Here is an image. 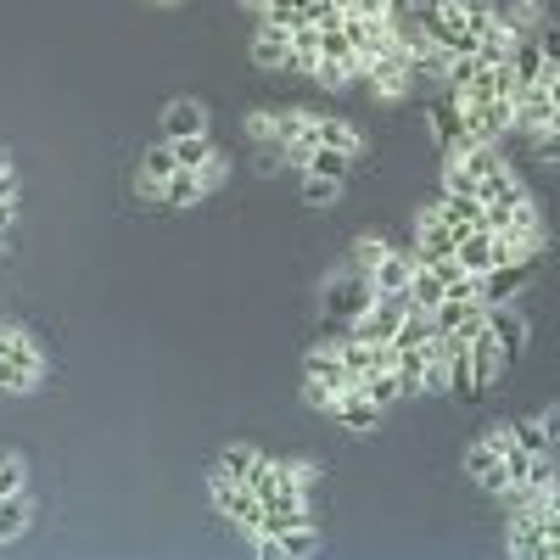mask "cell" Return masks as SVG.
I'll list each match as a JSON object with an SVG mask.
<instances>
[{
	"instance_id": "obj_27",
	"label": "cell",
	"mask_w": 560,
	"mask_h": 560,
	"mask_svg": "<svg viewBox=\"0 0 560 560\" xmlns=\"http://www.w3.org/2000/svg\"><path fill=\"white\" fill-rule=\"evenodd\" d=\"M28 499L23 493H12V499H0V544H18L23 533H28Z\"/></svg>"
},
{
	"instance_id": "obj_4",
	"label": "cell",
	"mask_w": 560,
	"mask_h": 560,
	"mask_svg": "<svg viewBox=\"0 0 560 560\" xmlns=\"http://www.w3.org/2000/svg\"><path fill=\"white\" fill-rule=\"evenodd\" d=\"M409 319V298L398 292V298H376L353 325H348V337H359V342H393L398 337V325Z\"/></svg>"
},
{
	"instance_id": "obj_28",
	"label": "cell",
	"mask_w": 560,
	"mask_h": 560,
	"mask_svg": "<svg viewBox=\"0 0 560 560\" xmlns=\"http://www.w3.org/2000/svg\"><path fill=\"white\" fill-rule=\"evenodd\" d=\"M258 465H264V454L247 448V443H230V448L219 454V471H224V477H236V482H253Z\"/></svg>"
},
{
	"instance_id": "obj_30",
	"label": "cell",
	"mask_w": 560,
	"mask_h": 560,
	"mask_svg": "<svg viewBox=\"0 0 560 560\" xmlns=\"http://www.w3.org/2000/svg\"><path fill=\"white\" fill-rule=\"evenodd\" d=\"M499 18L516 28V34H538L544 28V12H538V0H510V7H499Z\"/></svg>"
},
{
	"instance_id": "obj_19",
	"label": "cell",
	"mask_w": 560,
	"mask_h": 560,
	"mask_svg": "<svg viewBox=\"0 0 560 560\" xmlns=\"http://www.w3.org/2000/svg\"><path fill=\"white\" fill-rule=\"evenodd\" d=\"M208 197V185H202V174L197 168H174L168 179H163V191H158V202L163 208H197Z\"/></svg>"
},
{
	"instance_id": "obj_2",
	"label": "cell",
	"mask_w": 560,
	"mask_h": 560,
	"mask_svg": "<svg viewBox=\"0 0 560 560\" xmlns=\"http://www.w3.org/2000/svg\"><path fill=\"white\" fill-rule=\"evenodd\" d=\"M208 499H213L219 516H224V522H236L242 533H258V527H264V499H258L247 482L213 471V477H208Z\"/></svg>"
},
{
	"instance_id": "obj_32",
	"label": "cell",
	"mask_w": 560,
	"mask_h": 560,
	"mask_svg": "<svg viewBox=\"0 0 560 560\" xmlns=\"http://www.w3.org/2000/svg\"><path fill=\"white\" fill-rule=\"evenodd\" d=\"M443 191H454V197H482V179L465 168V163H443Z\"/></svg>"
},
{
	"instance_id": "obj_18",
	"label": "cell",
	"mask_w": 560,
	"mask_h": 560,
	"mask_svg": "<svg viewBox=\"0 0 560 560\" xmlns=\"http://www.w3.org/2000/svg\"><path fill=\"white\" fill-rule=\"evenodd\" d=\"M488 331L504 342V353H510V359H516V353L527 348V319H522L516 308H510V303H488Z\"/></svg>"
},
{
	"instance_id": "obj_11",
	"label": "cell",
	"mask_w": 560,
	"mask_h": 560,
	"mask_svg": "<svg viewBox=\"0 0 560 560\" xmlns=\"http://www.w3.org/2000/svg\"><path fill=\"white\" fill-rule=\"evenodd\" d=\"M253 68L292 73V34L280 28V23H258V34H253Z\"/></svg>"
},
{
	"instance_id": "obj_26",
	"label": "cell",
	"mask_w": 560,
	"mask_h": 560,
	"mask_svg": "<svg viewBox=\"0 0 560 560\" xmlns=\"http://www.w3.org/2000/svg\"><path fill=\"white\" fill-rule=\"evenodd\" d=\"M168 147H174V163H179V168H202V163L219 158L213 135H185V140H168Z\"/></svg>"
},
{
	"instance_id": "obj_6",
	"label": "cell",
	"mask_w": 560,
	"mask_h": 560,
	"mask_svg": "<svg viewBox=\"0 0 560 560\" xmlns=\"http://www.w3.org/2000/svg\"><path fill=\"white\" fill-rule=\"evenodd\" d=\"M364 79H370V96H382V102H404L409 90H415V68H409V57H404V51L364 62Z\"/></svg>"
},
{
	"instance_id": "obj_8",
	"label": "cell",
	"mask_w": 560,
	"mask_h": 560,
	"mask_svg": "<svg viewBox=\"0 0 560 560\" xmlns=\"http://www.w3.org/2000/svg\"><path fill=\"white\" fill-rule=\"evenodd\" d=\"M465 471L477 477L482 493H510V477H504V448L493 438H477L471 448H465Z\"/></svg>"
},
{
	"instance_id": "obj_34",
	"label": "cell",
	"mask_w": 560,
	"mask_h": 560,
	"mask_svg": "<svg viewBox=\"0 0 560 560\" xmlns=\"http://www.w3.org/2000/svg\"><path fill=\"white\" fill-rule=\"evenodd\" d=\"M275 538H280V555H314L319 549L314 527H292V533H275Z\"/></svg>"
},
{
	"instance_id": "obj_39",
	"label": "cell",
	"mask_w": 560,
	"mask_h": 560,
	"mask_svg": "<svg viewBox=\"0 0 560 560\" xmlns=\"http://www.w3.org/2000/svg\"><path fill=\"white\" fill-rule=\"evenodd\" d=\"M197 174H202V185H208V191H213V185H224V174H230V163H224V152H219L213 163H202Z\"/></svg>"
},
{
	"instance_id": "obj_31",
	"label": "cell",
	"mask_w": 560,
	"mask_h": 560,
	"mask_svg": "<svg viewBox=\"0 0 560 560\" xmlns=\"http://www.w3.org/2000/svg\"><path fill=\"white\" fill-rule=\"evenodd\" d=\"M510 438H516L527 454H549L555 443L544 438V427H538V415H527V420H510Z\"/></svg>"
},
{
	"instance_id": "obj_23",
	"label": "cell",
	"mask_w": 560,
	"mask_h": 560,
	"mask_svg": "<svg viewBox=\"0 0 560 560\" xmlns=\"http://www.w3.org/2000/svg\"><path fill=\"white\" fill-rule=\"evenodd\" d=\"M438 219L448 224V230H477L482 224V197H454V191H443V202H438Z\"/></svg>"
},
{
	"instance_id": "obj_36",
	"label": "cell",
	"mask_w": 560,
	"mask_h": 560,
	"mask_svg": "<svg viewBox=\"0 0 560 560\" xmlns=\"http://www.w3.org/2000/svg\"><path fill=\"white\" fill-rule=\"evenodd\" d=\"M23 493V459H0V499Z\"/></svg>"
},
{
	"instance_id": "obj_1",
	"label": "cell",
	"mask_w": 560,
	"mask_h": 560,
	"mask_svg": "<svg viewBox=\"0 0 560 560\" xmlns=\"http://www.w3.org/2000/svg\"><path fill=\"white\" fill-rule=\"evenodd\" d=\"M45 376V359L34 348V337L23 331V325H7L0 319V393H12V398H28Z\"/></svg>"
},
{
	"instance_id": "obj_5",
	"label": "cell",
	"mask_w": 560,
	"mask_h": 560,
	"mask_svg": "<svg viewBox=\"0 0 560 560\" xmlns=\"http://www.w3.org/2000/svg\"><path fill=\"white\" fill-rule=\"evenodd\" d=\"M432 135H438L443 158H465V152L477 147V135L465 129V107H459V102L448 96V90H443V96L432 102Z\"/></svg>"
},
{
	"instance_id": "obj_41",
	"label": "cell",
	"mask_w": 560,
	"mask_h": 560,
	"mask_svg": "<svg viewBox=\"0 0 560 560\" xmlns=\"http://www.w3.org/2000/svg\"><path fill=\"white\" fill-rule=\"evenodd\" d=\"M12 219H18V197H0V236L12 230Z\"/></svg>"
},
{
	"instance_id": "obj_10",
	"label": "cell",
	"mask_w": 560,
	"mask_h": 560,
	"mask_svg": "<svg viewBox=\"0 0 560 560\" xmlns=\"http://www.w3.org/2000/svg\"><path fill=\"white\" fill-rule=\"evenodd\" d=\"M533 280V258H504L482 275V303H516V292Z\"/></svg>"
},
{
	"instance_id": "obj_21",
	"label": "cell",
	"mask_w": 560,
	"mask_h": 560,
	"mask_svg": "<svg viewBox=\"0 0 560 560\" xmlns=\"http://www.w3.org/2000/svg\"><path fill=\"white\" fill-rule=\"evenodd\" d=\"M303 376H308V382H325V387H348V382H353L337 348H314V353L303 359Z\"/></svg>"
},
{
	"instance_id": "obj_15",
	"label": "cell",
	"mask_w": 560,
	"mask_h": 560,
	"mask_svg": "<svg viewBox=\"0 0 560 560\" xmlns=\"http://www.w3.org/2000/svg\"><path fill=\"white\" fill-rule=\"evenodd\" d=\"M454 258H459V269H465V275H488V269L499 264V236H493L488 224L465 230V236H459V247H454Z\"/></svg>"
},
{
	"instance_id": "obj_38",
	"label": "cell",
	"mask_w": 560,
	"mask_h": 560,
	"mask_svg": "<svg viewBox=\"0 0 560 560\" xmlns=\"http://www.w3.org/2000/svg\"><path fill=\"white\" fill-rule=\"evenodd\" d=\"M0 197H18V163H12V152H0Z\"/></svg>"
},
{
	"instance_id": "obj_37",
	"label": "cell",
	"mask_w": 560,
	"mask_h": 560,
	"mask_svg": "<svg viewBox=\"0 0 560 560\" xmlns=\"http://www.w3.org/2000/svg\"><path fill=\"white\" fill-rule=\"evenodd\" d=\"M533 39H538V51L549 57V68H560V23H544Z\"/></svg>"
},
{
	"instance_id": "obj_9",
	"label": "cell",
	"mask_w": 560,
	"mask_h": 560,
	"mask_svg": "<svg viewBox=\"0 0 560 560\" xmlns=\"http://www.w3.org/2000/svg\"><path fill=\"white\" fill-rule=\"evenodd\" d=\"M504 544H510V555L544 560V555H549V522H544V510L522 504V510H516V522H510V533H504Z\"/></svg>"
},
{
	"instance_id": "obj_3",
	"label": "cell",
	"mask_w": 560,
	"mask_h": 560,
	"mask_svg": "<svg viewBox=\"0 0 560 560\" xmlns=\"http://www.w3.org/2000/svg\"><path fill=\"white\" fill-rule=\"evenodd\" d=\"M370 303H376V292H370V275L348 269V275H331V280H325V314H331V319L353 325Z\"/></svg>"
},
{
	"instance_id": "obj_17",
	"label": "cell",
	"mask_w": 560,
	"mask_h": 560,
	"mask_svg": "<svg viewBox=\"0 0 560 560\" xmlns=\"http://www.w3.org/2000/svg\"><path fill=\"white\" fill-rule=\"evenodd\" d=\"M185 135H208V107L191 96L168 102V113H163V140H185Z\"/></svg>"
},
{
	"instance_id": "obj_7",
	"label": "cell",
	"mask_w": 560,
	"mask_h": 560,
	"mask_svg": "<svg viewBox=\"0 0 560 560\" xmlns=\"http://www.w3.org/2000/svg\"><path fill=\"white\" fill-rule=\"evenodd\" d=\"M454 247H459V230H448V224L438 219V208H420V213H415V258H420V264L454 258Z\"/></svg>"
},
{
	"instance_id": "obj_33",
	"label": "cell",
	"mask_w": 560,
	"mask_h": 560,
	"mask_svg": "<svg viewBox=\"0 0 560 560\" xmlns=\"http://www.w3.org/2000/svg\"><path fill=\"white\" fill-rule=\"evenodd\" d=\"M387 253H393V247H387L382 236H359V242H353V269H359V275H370Z\"/></svg>"
},
{
	"instance_id": "obj_20",
	"label": "cell",
	"mask_w": 560,
	"mask_h": 560,
	"mask_svg": "<svg viewBox=\"0 0 560 560\" xmlns=\"http://www.w3.org/2000/svg\"><path fill=\"white\" fill-rule=\"evenodd\" d=\"M404 298H409V308L432 314V308L448 298V287H443V275H438L432 264H420V258H415V275H409V292H404Z\"/></svg>"
},
{
	"instance_id": "obj_24",
	"label": "cell",
	"mask_w": 560,
	"mask_h": 560,
	"mask_svg": "<svg viewBox=\"0 0 560 560\" xmlns=\"http://www.w3.org/2000/svg\"><path fill=\"white\" fill-rule=\"evenodd\" d=\"M298 168H303V174H325V179H342V185H348V174H353V152H342V147H314Z\"/></svg>"
},
{
	"instance_id": "obj_22",
	"label": "cell",
	"mask_w": 560,
	"mask_h": 560,
	"mask_svg": "<svg viewBox=\"0 0 560 560\" xmlns=\"http://www.w3.org/2000/svg\"><path fill=\"white\" fill-rule=\"evenodd\" d=\"M510 73H516L522 84H544L549 57L538 51V39H533V34H522V39H516V51H510Z\"/></svg>"
},
{
	"instance_id": "obj_14",
	"label": "cell",
	"mask_w": 560,
	"mask_h": 560,
	"mask_svg": "<svg viewBox=\"0 0 560 560\" xmlns=\"http://www.w3.org/2000/svg\"><path fill=\"white\" fill-rule=\"evenodd\" d=\"M504 370H510V353H504V342L488 331V325H482V331L471 337V376H477V387L488 393L499 376H504Z\"/></svg>"
},
{
	"instance_id": "obj_12",
	"label": "cell",
	"mask_w": 560,
	"mask_h": 560,
	"mask_svg": "<svg viewBox=\"0 0 560 560\" xmlns=\"http://www.w3.org/2000/svg\"><path fill=\"white\" fill-rule=\"evenodd\" d=\"M432 319H438V331H448V337H465L471 342L482 325H488V303H465V298H443L438 308H432Z\"/></svg>"
},
{
	"instance_id": "obj_29",
	"label": "cell",
	"mask_w": 560,
	"mask_h": 560,
	"mask_svg": "<svg viewBox=\"0 0 560 560\" xmlns=\"http://www.w3.org/2000/svg\"><path fill=\"white\" fill-rule=\"evenodd\" d=\"M342 197V179H325V174H303V208L319 213V208H331Z\"/></svg>"
},
{
	"instance_id": "obj_13",
	"label": "cell",
	"mask_w": 560,
	"mask_h": 560,
	"mask_svg": "<svg viewBox=\"0 0 560 560\" xmlns=\"http://www.w3.org/2000/svg\"><path fill=\"white\" fill-rule=\"evenodd\" d=\"M337 420H342V432L370 438V432L382 427V404H370V398H364V387H359V382H348V387H342V404H337Z\"/></svg>"
},
{
	"instance_id": "obj_16",
	"label": "cell",
	"mask_w": 560,
	"mask_h": 560,
	"mask_svg": "<svg viewBox=\"0 0 560 560\" xmlns=\"http://www.w3.org/2000/svg\"><path fill=\"white\" fill-rule=\"evenodd\" d=\"M409 275H415V253H387L376 269H370V292L376 298H398V292H409Z\"/></svg>"
},
{
	"instance_id": "obj_40",
	"label": "cell",
	"mask_w": 560,
	"mask_h": 560,
	"mask_svg": "<svg viewBox=\"0 0 560 560\" xmlns=\"http://www.w3.org/2000/svg\"><path fill=\"white\" fill-rule=\"evenodd\" d=\"M538 427H544V438H549V443H560V404L538 409Z\"/></svg>"
},
{
	"instance_id": "obj_35",
	"label": "cell",
	"mask_w": 560,
	"mask_h": 560,
	"mask_svg": "<svg viewBox=\"0 0 560 560\" xmlns=\"http://www.w3.org/2000/svg\"><path fill=\"white\" fill-rule=\"evenodd\" d=\"M247 135L258 140V147H264V140H280V113H253L247 118Z\"/></svg>"
},
{
	"instance_id": "obj_25",
	"label": "cell",
	"mask_w": 560,
	"mask_h": 560,
	"mask_svg": "<svg viewBox=\"0 0 560 560\" xmlns=\"http://www.w3.org/2000/svg\"><path fill=\"white\" fill-rule=\"evenodd\" d=\"M359 387H364V398H370V404H382V409H393L398 398H409V387H404L398 370H370V376H364Z\"/></svg>"
}]
</instances>
